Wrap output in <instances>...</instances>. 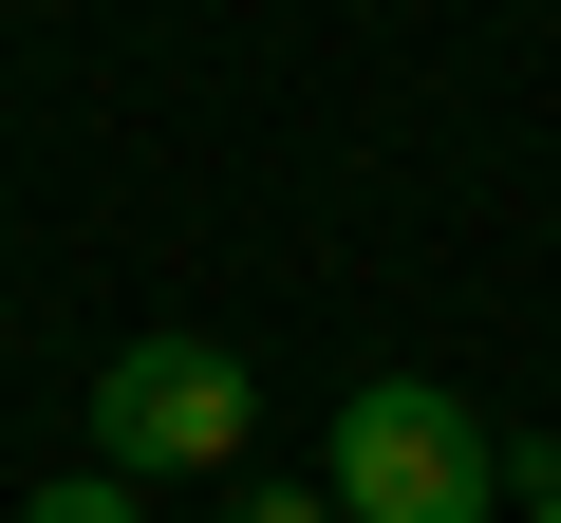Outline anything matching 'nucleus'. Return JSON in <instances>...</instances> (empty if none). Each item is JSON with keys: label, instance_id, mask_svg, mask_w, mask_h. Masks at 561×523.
Masks as SVG:
<instances>
[{"label": "nucleus", "instance_id": "nucleus-1", "mask_svg": "<svg viewBox=\"0 0 561 523\" xmlns=\"http://www.w3.org/2000/svg\"><path fill=\"white\" fill-rule=\"evenodd\" d=\"M319 449H337V467H319L337 523H505V449H486V411L431 393V374H356Z\"/></svg>", "mask_w": 561, "mask_h": 523}, {"label": "nucleus", "instance_id": "nucleus-2", "mask_svg": "<svg viewBox=\"0 0 561 523\" xmlns=\"http://www.w3.org/2000/svg\"><path fill=\"white\" fill-rule=\"evenodd\" d=\"M243 430H262V374H243L225 337H113V374H94V467H113V486L243 467Z\"/></svg>", "mask_w": 561, "mask_h": 523}, {"label": "nucleus", "instance_id": "nucleus-3", "mask_svg": "<svg viewBox=\"0 0 561 523\" xmlns=\"http://www.w3.org/2000/svg\"><path fill=\"white\" fill-rule=\"evenodd\" d=\"M20 523H150V504H131V486H113V467H57V486H38V504H20Z\"/></svg>", "mask_w": 561, "mask_h": 523}, {"label": "nucleus", "instance_id": "nucleus-4", "mask_svg": "<svg viewBox=\"0 0 561 523\" xmlns=\"http://www.w3.org/2000/svg\"><path fill=\"white\" fill-rule=\"evenodd\" d=\"M225 523H337V486H225Z\"/></svg>", "mask_w": 561, "mask_h": 523}, {"label": "nucleus", "instance_id": "nucleus-5", "mask_svg": "<svg viewBox=\"0 0 561 523\" xmlns=\"http://www.w3.org/2000/svg\"><path fill=\"white\" fill-rule=\"evenodd\" d=\"M524 523H561V467H542V486H524Z\"/></svg>", "mask_w": 561, "mask_h": 523}]
</instances>
